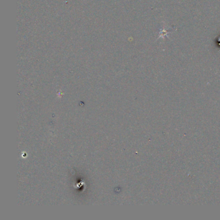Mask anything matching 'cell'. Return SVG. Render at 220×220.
<instances>
[{
    "instance_id": "1",
    "label": "cell",
    "mask_w": 220,
    "mask_h": 220,
    "mask_svg": "<svg viewBox=\"0 0 220 220\" xmlns=\"http://www.w3.org/2000/svg\"><path fill=\"white\" fill-rule=\"evenodd\" d=\"M166 25L165 23V22H163V26L161 27V29H160V30H159V34H158V40H159V39L162 38L163 39V40H164L165 38H169V35H168V34L171 32V31H168L167 28H166Z\"/></svg>"
}]
</instances>
